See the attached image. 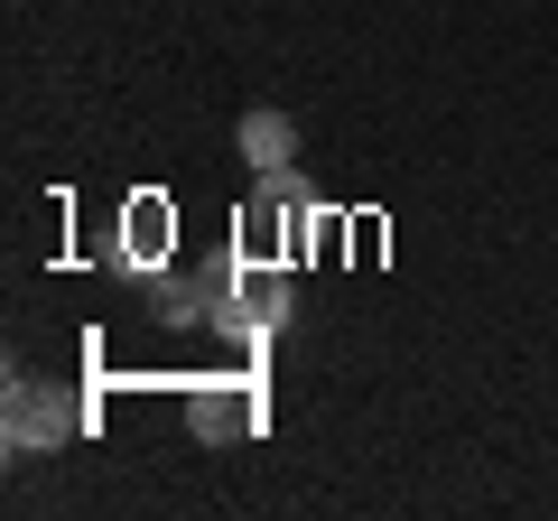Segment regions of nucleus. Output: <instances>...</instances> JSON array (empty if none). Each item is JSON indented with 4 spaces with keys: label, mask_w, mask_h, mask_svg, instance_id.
I'll use <instances>...</instances> for the list:
<instances>
[{
    "label": "nucleus",
    "mask_w": 558,
    "mask_h": 521,
    "mask_svg": "<svg viewBox=\"0 0 558 521\" xmlns=\"http://www.w3.org/2000/svg\"><path fill=\"white\" fill-rule=\"evenodd\" d=\"M196 420H205V428H242V420H252V401H242V391H223V401H196Z\"/></svg>",
    "instance_id": "nucleus-3"
},
{
    "label": "nucleus",
    "mask_w": 558,
    "mask_h": 521,
    "mask_svg": "<svg viewBox=\"0 0 558 521\" xmlns=\"http://www.w3.org/2000/svg\"><path fill=\"white\" fill-rule=\"evenodd\" d=\"M242 159L279 178V168L299 159V121H289V112H242Z\"/></svg>",
    "instance_id": "nucleus-2"
},
{
    "label": "nucleus",
    "mask_w": 558,
    "mask_h": 521,
    "mask_svg": "<svg viewBox=\"0 0 558 521\" xmlns=\"http://www.w3.org/2000/svg\"><path fill=\"white\" fill-rule=\"evenodd\" d=\"M65 428H75V410L57 401V381H28V373L10 381V420H0V438H10V447H57Z\"/></svg>",
    "instance_id": "nucleus-1"
}]
</instances>
